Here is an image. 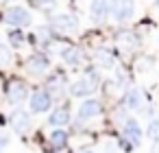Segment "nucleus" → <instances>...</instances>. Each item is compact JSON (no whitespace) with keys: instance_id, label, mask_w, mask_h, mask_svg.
Returning <instances> with one entry per match:
<instances>
[{"instance_id":"f257e3e1","label":"nucleus","mask_w":159,"mask_h":153,"mask_svg":"<svg viewBox=\"0 0 159 153\" xmlns=\"http://www.w3.org/2000/svg\"><path fill=\"white\" fill-rule=\"evenodd\" d=\"M135 13V2L133 0H111L109 2V16L116 22H126Z\"/></svg>"},{"instance_id":"f03ea898","label":"nucleus","mask_w":159,"mask_h":153,"mask_svg":"<svg viewBox=\"0 0 159 153\" xmlns=\"http://www.w3.org/2000/svg\"><path fill=\"white\" fill-rule=\"evenodd\" d=\"M122 136L129 140L131 146H139L142 138H144V131H142V127H139V122L135 118H126L124 125H122Z\"/></svg>"},{"instance_id":"7ed1b4c3","label":"nucleus","mask_w":159,"mask_h":153,"mask_svg":"<svg viewBox=\"0 0 159 153\" xmlns=\"http://www.w3.org/2000/svg\"><path fill=\"white\" fill-rule=\"evenodd\" d=\"M29 105H31V112L33 114H44V112H48L50 109V105H52V96L46 92V90H37V92H33L31 96H29Z\"/></svg>"},{"instance_id":"20e7f679","label":"nucleus","mask_w":159,"mask_h":153,"mask_svg":"<svg viewBox=\"0 0 159 153\" xmlns=\"http://www.w3.org/2000/svg\"><path fill=\"white\" fill-rule=\"evenodd\" d=\"M5 20L11 24V26H26V24H31V13H29V9H24V7H11V9H7V13H5Z\"/></svg>"},{"instance_id":"39448f33","label":"nucleus","mask_w":159,"mask_h":153,"mask_svg":"<svg viewBox=\"0 0 159 153\" xmlns=\"http://www.w3.org/2000/svg\"><path fill=\"white\" fill-rule=\"evenodd\" d=\"M94 90H96V77L94 74H85V77L76 79L72 83V88H70V92L74 96H89Z\"/></svg>"},{"instance_id":"423d86ee","label":"nucleus","mask_w":159,"mask_h":153,"mask_svg":"<svg viewBox=\"0 0 159 153\" xmlns=\"http://www.w3.org/2000/svg\"><path fill=\"white\" fill-rule=\"evenodd\" d=\"M102 112V105H100V101H96V98H85L81 105H79V112H76V116L81 118V120H87V118H94V116H98Z\"/></svg>"},{"instance_id":"0eeeda50","label":"nucleus","mask_w":159,"mask_h":153,"mask_svg":"<svg viewBox=\"0 0 159 153\" xmlns=\"http://www.w3.org/2000/svg\"><path fill=\"white\" fill-rule=\"evenodd\" d=\"M109 16V0H92V5H89V18L92 22L100 24L105 22Z\"/></svg>"},{"instance_id":"6e6552de","label":"nucleus","mask_w":159,"mask_h":153,"mask_svg":"<svg viewBox=\"0 0 159 153\" xmlns=\"http://www.w3.org/2000/svg\"><path fill=\"white\" fill-rule=\"evenodd\" d=\"M50 22H52L55 29H61V31H74V29H79V18L74 13H57V16H52Z\"/></svg>"},{"instance_id":"1a4fd4ad","label":"nucleus","mask_w":159,"mask_h":153,"mask_svg":"<svg viewBox=\"0 0 159 153\" xmlns=\"http://www.w3.org/2000/svg\"><path fill=\"white\" fill-rule=\"evenodd\" d=\"M11 125L18 133H26L31 129V114L24 112V109H16L11 114Z\"/></svg>"},{"instance_id":"9d476101","label":"nucleus","mask_w":159,"mask_h":153,"mask_svg":"<svg viewBox=\"0 0 159 153\" xmlns=\"http://www.w3.org/2000/svg\"><path fill=\"white\" fill-rule=\"evenodd\" d=\"M9 98H11V103H24L26 98H29V88L24 85V83H20V81H13L11 85H9Z\"/></svg>"},{"instance_id":"9b49d317","label":"nucleus","mask_w":159,"mask_h":153,"mask_svg":"<svg viewBox=\"0 0 159 153\" xmlns=\"http://www.w3.org/2000/svg\"><path fill=\"white\" fill-rule=\"evenodd\" d=\"M68 122H70V112H68V107H59V109L50 112V116H48V125H52V127H63V125H68Z\"/></svg>"},{"instance_id":"f8f14e48","label":"nucleus","mask_w":159,"mask_h":153,"mask_svg":"<svg viewBox=\"0 0 159 153\" xmlns=\"http://www.w3.org/2000/svg\"><path fill=\"white\" fill-rule=\"evenodd\" d=\"M26 66H29V70H31L33 74H44V72L48 70V57H44V55H33Z\"/></svg>"},{"instance_id":"ddd939ff","label":"nucleus","mask_w":159,"mask_h":153,"mask_svg":"<svg viewBox=\"0 0 159 153\" xmlns=\"http://www.w3.org/2000/svg\"><path fill=\"white\" fill-rule=\"evenodd\" d=\"M122 105L126 109H139L142 107V92L139 90H129L122 98Z\"/></svg>"},{"instance_id":"4468645a","label":"nucleus","mask_w":159,"mask_h":153,"mask_svg":"<svg viewBox=\"0 0 159 153\" xmlns=\"http://www.w3.org/2000/svg\"><path fill=\"white\" fill-rule=\"evenodd\" d=\"M61 57H63V61H66L68 66H74V68H76V66L81 64V59H83V57H81V50H76V48H66V50L61 53Z\"/></svg>"},{"instance_id":"2eb2a0df","label":"nucleus","mask_w":159,"mask_h":153,"mask_svg":"<svg viewBox=\"0 0 159 153\" xmlns=\"http://www.w3.org/2000/svg\"><path fill=\"white\" fill-rule=\"evenodd\" d=\"M50 144H52L55 149H63V146L68 144V133H66L63 129H55V131L50 133Z\"/></svg>"},{"instance_id":"dca6fc26","label":"nucleus","mask_w":159,"mask_h":153,"mask_svg":"<svg viewBox=\"0 0 159 153\" xmlns=\"http://www.w3.org/2000/svg\"><path fill=\"white\" fill-rule=\"evenodd\" d=\"M7 37H9V42H11V46H22V44H24V33H22V31H18V29L9 31V33H7Z\"/></svg>"},{"instance_id":"f3484780","label":"nucleus","mask_w":159,"mask_h":153,"mask_svg":"<svg viewBox=\"0 0 159 153\" xmlns=\"http://www.w3.org/2000/svg\"><path fill=\"white\" fill-rule=\"evenodd\" d=\"M146 136L150 138V140H159V118H155V120H150V125H148V129H146Z\"/></svg>"},{"instance_id":"a211bd4d","label":"nucleus","mask_w":159,"mask_h":153,"mask_svg":"<svg viewBox=\"0 0 159 153\" xmlns=\"http://www.w3.org/2000/svg\"><path fill=\"white\" fill-rule=\"evenodd\" d=\"M9 61H11V50L5 44H0V66H7Z\"/></svg>"},{"instance_id":"6ab92c4d","label":"nucleus","mask_w":159,"mask_h":153,"mask_svg":"<svg viewBox=\"0 0 159 153\" xmlns=\"http://www.w3.org/2000/svg\"><path fill=\"white\" fill-rule=\"evenodd\" d=\"M35 2H37L39 7H55L57 0H35Z\"/></svg>"},{"instance_id":"aec40b11","label":"nucleus","mask_w":159,"mask_h":153,"mask_svg":"<svg viewBox=\"0 0 159 153\" xmlns=\"http://www.w3.org/2000/svg\"><path fill=\"white\" fill-rule=\"evenodd\" d=\"M5 144H7V140L2 138V140H0V153H2V146H5Z\"/></svg>"},{"instance_id":"412c9836","label":"nucleus","mask_w":159,"mask_h":153,"mask_svg":"<svg viewBox=\"0 0 159 153\" xmlns=\"http://www.w3.org/2000/svg\"><path fill=\"white\" fill-rule=\"evenodd\" d=\"M81 153H94V151H81Z\"/></svg>"},{"instance_id":"4be33fe9","label":"nucleus","mask_w":159,"mask_h":153,"mask_svg":"<svg viewBox=\"0 0 159 153\" xmlns=\"http://www.w3.org/2000/svg\"><path fill=\"white\" fill-rule=\"evenodd\" d=\"M157 5H159V0H157Z\"/></svg>"}]
</instances>
